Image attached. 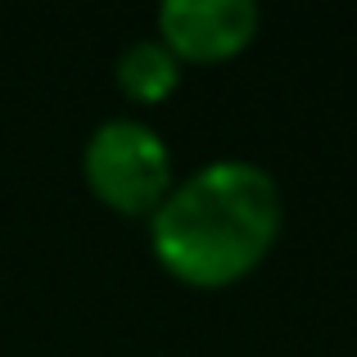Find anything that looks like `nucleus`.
<instances>
[{
    "instance_id": "nucleus-2",
    "label": "nucleus",
    "mask_w": 357,
    "mask_h": 357,
    "mask_svg": "<svg viewBox=\"0 0 357 357\" xmlns=\"http://www.w3.org/2000/svg\"><path fill=\"white\" fill-rule=\"evenodd\" d=\"M82 181L105 208L122 213V218H149L176 185L172 149L149 122L109 118L86 136Z\"/></svg>"
},
{
    "instance_id": "nucleus-4",
    "label": "nucleus",
    "mask_w": 357,
    "mask_h": 357,
    "mask_svg": "<svg viewBox=\"0 0 357 357\" xmlns=\"http://www.w3.org/2000/svg\"><path fill=\"white\" fill-rule=\"evenodd\" d=\"M114 77H118V91L131 105H163L181 86V59L158 36H145V41H131L118 54Z\"/></svg>"
},
{
    "instance_id": "nucleus-3",
    "label": "nucleus",
    "mask_w": 357,
    "mask_h": 357,
    "mask_svg": "<svg viewBox=\"0 0 357 357\" xmlns=\"http://www.w3.org/2000/svg\"><path fill=\"white\" fill-rule=\"evenodd\" d=\"M154 23L181 63H227L253 45L262 14L253 0H163Z\"/></svg>"
},
{
    "instance_id": "nucleus-1",
    "label": "nucleus",
    "mask_w": 357,
    "mask_h": 357,
    "mask_svg": "<svg viewBox=\"0 0 357 357\" xmlns=\"http://www.w3.org/2000/svg\"><path fill=\"white\" fill-rule=\"evenodd\" d=\"M280 227L285 199L276 176L253 158H213L149 213V249L181 285L227 289L267 262Z\"/></svg>"
}]
</instances>
